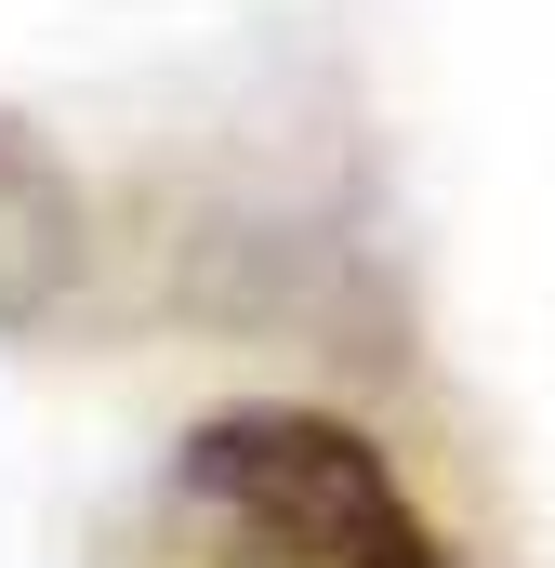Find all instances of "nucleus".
I'll use <instances>...</instances> for the list:
<instances>
[{
    "mask_svg": "<svg viewBox=\"0 0 555 568\" xmlns=\"http://www.w3.org/2000/svg\"><path fill=\"white\" fill-rule=\"evenodd\" d=\"M185 568H463L411 476L331 410H225L172 449Z\"/></svg>",
    "mask_w": 555,
    "mask_h": 568,
    "instance_id": "nucleus-1",
    "label": "nucleus"
},
{
    "mask_svg": "<svg viewBox=\"0 0 555 568\" xmlns=\"http://www.w3.org/2000/svg\"><path fill=\"white\" fill-rule=\"evenodd\" d=\"M80 278V199L40 145L0 120V317H40L53 291Z\"/></svg>",
    "mask_w": 555,
    "mask_h": 568,
    "instance_id": "nucleus-2",
    "label": "nucleus"
}]
</instances>
